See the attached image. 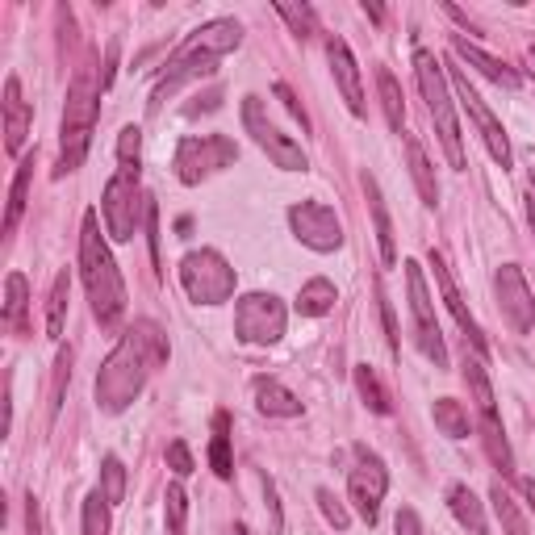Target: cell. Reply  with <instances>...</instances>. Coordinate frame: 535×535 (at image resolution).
<instances>
[{
  "mask_svg": "<svg viewBox=\"0 0 535 535\" xmlns=\"http://www.w3.org/2000/svg\"><path fill=\"white\" fill-rule=\"evenodd\" d=\"M168 339L164 331L155 327L151 318H138L134 327L122 335V343L109 352V360L101 364L97 372V406L105 414H122L134 406V398L143 393L147 377L159 368V364H168Z\"/></svg>",
  "mask_w": 535,
  "mask_h": 535,
  "instance_id": "obj_1",
  "label": "cell"
},
{
  "mask_svg": "<svg viewBox=\"0 0 535 535\" xmlns=\"http://www.w3.org/2000/svg\"><path fill=\"white\" fill-rule=\"evenodd\" d=\"M80 276H84V289L92 301V318H97L105 331H118V322L126 318V281H122L118 264H113L109 243L101 239L97 209H88L84 226H80Z\"/></svg>",
  "mask_w": 535,
  "mask_h": 535,
  "instance_id": "obj_2",
  "label": "cell"
},
{
  "mask_svg": "<svg viewBox=\"0 0 535 535\" xmlns=\"http://www.w3.org/2000/svg\"><path fill=\"white\" fill-rule=\"evenodd\" d=\"M101 76L92 67H80L72 88H67V109H63V151L55 164V180H63L67 172L84 168L88 147H92V126H97L101 113Z\"/></svg>",
  "mask_w": 535,
  "mask_h": 535,
  "instance_id": "obj_3",
  "label": "cell"
},
{
  "mask_svg": "<svg viewBox=\"0 0 535 535\" xmlns=\"http://www.w3.org/2000/svg\"><path fill=\"white\" fill-rule=\"evenodd\" d=\"M414 76H418V92H423V101H427L431 122L439 130V143H444L448 164L456 172H464V168H469V159H464L460 126H456V105H452V80L444 76V63L418 46V51H414Z\"/></svg>",
  "mask_w": 535,
  "mask_h": 535,
  "instance_id": "obj_4",
  "label": "cell"
},
{
  "mask_svg": "<svg viewBox=\"0 0 535 535\" xmlns=\"http://www.w3.org/2000/svg\"><path fill=\"white\" fill-rule=\"evenodd\" d=\"M180 285L197 306H222V301L235 297V268L226 264L222 251L201 247L180 260Z\"/></svg>",
  "mask_w": 535,
  "mask_h": 535,
  "instance_id": "obj_5",
  "label": "cell"
},
{
  "mask_svg": "<svg viewBox=\"0 0 535 535\" xmlns=\"http://www.w3.org/2000/svg\"><path fill=\"white\" fill-rule=\"evenodd\" d=\"M285 322H289V310H285V301L276 293H247V297H239V306H235V335L243 343H251V347L281 343Z\"/></svg>",
  "mask_w": 535,
  "mask_h": 535,
  "instance_id": "obj_6",
  "label": "cell"
},
{
  "mask_svg": "<svg viewBox=\"0 0 535 535\" xmlns=\"http://www.w3.org/2000/svg\"><path fill=\"white\" fill-rule=\"evenodd\" d=\"M406 289H410V314H414V339H418V352H423L435 368H448V347L444 335H439V322H435V301L427 293V276L418 268V260H406Z\"/></svg>",
  "mask_w": 535,
  "mask_h": 535,
  "instance_id": "obj_7",
  "label": "cell"
},
{
  "mask_svg": "<svg viewBox=\"0 0 535 535\" xmlns=\"http://www.w3.org/2000/svg\"><path fill=\"white\" fill-rule=\"evenodd\" d=\"M239 159V147L226 134H201V138H184L176 147V176L180 184H201L214 172L230 168Z\"/></svg>",
  "mask_w": 535,
  "mask_h": 535,
  "instance_id": "obj_8",
  "label": "cell"
},
{
  "mask_svg": "<svg viewBox=\"0 0 535 535\" xmlns=\"http://www.w3.org/2000/svg\"><path fill=\"white\" fill-rule=\"evenodd\" d=\"M243 126H247V134L255 138V147H260L281 172H306V168H310L306 151H301L289 134H281V130L268 122V109H264L260 97H243Z\"/></svg>",
  "mask_w": 535,
  "mask_h": 535,
  "instance_id": "obj_9",
  "label": "cell"
},
{
  "mask_svg": "<svg viewBox=\"0 0 535 535\" xmlns=\"http://www.w3.org/2000/svg\"><path fill=\"white\" fill-rule=\"evenodd\" d=\"M101 214H105V230L113 243H130L138 235V222L147 218V197L138 193V180L134 176H113L105 184V197H101Z\"/></svg>",
  "mask_w": 535,
  "mask_h": 535,
  "instance_id": "obj_10",
  "label": "cell"
},
{
  "mask_svg": "<svg viewBox=\"0 0 535 535\" xmlns=\"http://www.w3.org/2000/svg\"><path fill=\"white\" fill-rule=\"evenodd\" d=\"M385 490H389V469H385V460L377 452H368V448H356V464H352V473H347V498L356 502L360 510V519L372 527L381 515V502H385Z\"/></svg>",
  "mask_w": 535,
  "mask_h": 535,
  "instance_id": "obj_11",
  "label": "cell"
},
{
  "mask_svg": "<svg viewBox=\"0 0 535 535\" xmlns=\"http://www.w3.org/2000/svg\"><path fill=\"white\" fill-rule=\"evenodd\" d=\"M289 226H293L297 243H306L318 255L343 247V222H339L335 209L322 205V201H297V205H289Z\"/></svg>",
  "mask_w": 535,
  "mask_h": 535,
  "instance_id": "obj_12",
  "label": "cell"
},
{
  "mask_svg": "<svg viewBox=\"0 0 535 535\" xmlns=\"http://www.w3.org/2000/svg\"><path fill=\"white\" fill-rule=\"evenodd\" d=\"M452 88H456V97H460V109L473 118V126H477V134H481V143L490 147V155L498 159L502 168H510V138H506L502 122L490 113V105L481 101V92L469 84V76H464L460 67H452Z\"/></svg>",
  "mask_w": 535,
  "mask_h": 535,
  "instance_id": "obj_13",
  "label": "cell"
},
{
  "mask_svg": "<svg viewBox=\"0 0 535 535\" xmlns=\"http://www.w3.org/2000/svg\"><path fill=\"white\" fill-rule=\"evenodd\" d=\"M494 293H498V306H502V318L510 322V331L527 335L535 327V301H531L523 268L519 264H502L494 272Z\"/></svg>",
  "mask_w": 535,
  "mask_h": 535,
  "instance_id": "obj_14",
  "label": "cell"
},
{
  "mask_svg": "<svg viewBox=\"0 0 535 535\" xmlns=\"http://www.w3.org/2000/svg\"><path fill=\"white\" fill-rule=\"evenodd\" d=\"M431 268H435V285H439V293H444V306H448V310H452V318L460 322L464 339L473 343V352H477V356H485V335H481V327H477V318L469 314V306H464L456 276H452V268L444 264V255H439V251H431Z\"/></svg>",
  "mask_w": 535,
  "mask_h": 535,
  "instance_id": "obj_15",
  "label": "cell"
},
{
  "mask_svg": "<svg viewBox=\"0 0 535 535\" xmlns=\"http://www.w3.org/2000/svg\"><path fill=\"white\" fill-rule=\"evenodd\" d=\"M327 59H331V76L343 92L347 109L356 113V118H364V88H360V67L352 59V51H347L343 38H327Z\"/></svg>",
  "mask_w": 535,
  "mask_h": 535,
  "instance_id": "obj_16",
  "label": "cell"
},
{
  "mask_svg": "<svg viewBox=\"0 0 535 535\" xmlns=\"http://www.w3.org/2000/svg\"><path fill=\"white\" fill-rule=\"evenodd\" d=\"M243 46V26L239 21H230V17H218V21H205L201 30H193V38L184 42V51H201V55H230V51H239Z\"/></svg>",
  "mask_w": 535,
  "mask_h": 535,
  "instance_id": "obj_17",
  "label": "cell"
},
{
  "mask_svg": "<svg viewBox=\"0 0 535 535\" xmlns=\"http://www.w3.org/2000/svg\"><path fill=\"white\" fill-rule=\"evenodd\" d=\"M452 51H456V59H464L469 67H477L481 76H490L494 84H502V88H523V76L515 72L510 63H502V59H494L490 51H481L477 42H469L464 34H452Z\"/></svg>",
  "mask_w": 535,
  "mask_h": 535,
  "instance_id": "obj_18",
  "label": "cell"
},
{
  "mask_svg": "<svg viewBox=\"0 0 535 535\" xmlns=\"http://www.w3.org/2000/svg\"><path fill=\"white\" fill-rule=\"evenodd\" d=\"M30 122H34V109L21 101V80L9 76L5 80V151L9 155H21L26 134H30Z\"/></svg>",
  "mask_w": 535,
  "mask_h": 535,
  "instance_id": "obj_19",
  "label": "cell"
},
{
  "mask_svg": "<svg viewBox=\"0 0 535 535\" xmlns=\"http://www.w3.org/2000/svg\"><path fill=\"white\" fill-rule=\"evenodd\" d=\"M364 193H368V209H372V226H377L381 264L393 268V264H398V247H393V222H389V209H385V197H381L377 176H368V172H364Z\"/></svg>",
  "mask_w": 535,
  "mask_h": 535,
  "instance_id": "obj_20",
  "label": "cell"
},
{
  "mask_svg": "<svg viewBox=\"0 0 535 535\" xmlns=\"http://www.w3.org/2000/svg\"><path fill=\"white\" fill-rule=\"evenodd\" d=\"M255 406H260V414H268V418H297L301 414L297 393H289L272 377H255Z\"/></svg>",
  "mask_w": 535,
  "mask_h": 535,
  "instance_id": "obj_21",
  "label": "cell"
},
{
  "mask_svg": "<svg viewBox=\"0 0 535 535\" xmlns=\"http://www.w3.org/2000/svg\"><path fill=\"white\" fill-rule=\"evenodd\" d=\"M26 310H30V285H26V276L9 272V281H5V327L13 335H30Z\"/></svg>",
  "mask_w": 535,
  "mask_h": 535,
  "instance_id": "obj_22",
  "label": "cell"
},
{
  "mask_svg": "<svg viewBox=\"0 0 535 535\" xmlns=\"http://www.w3.org/2000/svg\"><path fill=\"white\" fill-rule=\"evenodd\" d=\"M406 164H410V176H414V184H418V197H423V205H439V184H435V172H431V159H427V151H423V143L410 134L406 138Z\"/></svg>",
  "mask_w": 535,
  "mask_h": 535,
  "instance_id": "obj_23",
  "label": "cell"
},
{
  "mask_svg": "<svg viewBox=\"0 0 535 535\" xmlns=\"http://www.w3.org/2000/svg\"><path fill=\"white\" fill-rule=\"evenodd\" d=\"M448 506H452L456 523L469 527L473 535H485V531H490V523H485V506H481V498L469 490V485H452V490H448Z\"/></svg>",
  "mask_w": 535,
  "mask_h": 535,
  "instance_id": "obj_24",
  "label": "cell"
},
{
  "mask_svg": "<svg viewBox=\"0 0 535 535\" xmlns=\"http://www.w3.org/2000/svg\"><path fill=\"white\" fill-rule=\"evenodd\" d=\"M30 184H34V155H26L17 164V176H13V189H9V209H5V235H13L21 214H26V201H30Z\"/></svg>",
  "mask_w": 535,
  "mask_h": 535,
  "instance_id": "obj_25",
  "label": "cell"
},
{
  "mask_svg": "<svg viewBox=\"0 0 535 535\" xmlns=\"http://www.w3.org/2000/svg\"><path fill=\"white\" fill-rule=\"evenodd\" d=\"M331 310H335V285L327 281V276H314V281L301 285V293H297V314L322 318V314H331Z\"/></svg>",
  "mask_w": 535,
  "mask_h": 535,
  "instance_id": "obj_26",
  "label": "cell"
},
{
  "mask_svg": "<svg viewBox=\"0 0 535 535\" xmlns=\"http://www.w3.org/2000/svg\"><path fill=\"white\" fill-rule=\"evenodd\" d=\"M481 444H485V456H490L502 477L515 473V456H510V444H506V431H502V418L490 414V418H481Z\"/></svg>",
  "mask_w": 535,
  "mask_h": 535,
  "instance_id": "obj_27",
  "label": "cell"
},
{
  "mask_svg": "<svg viewBox=\"0 0 535 535\" xmlns=\"http://www.w3.org/2000/svg\"><path fill=\"white\" fill-rule=\"evenodd\" d=\"M464 381H469V389H473V402H477L481 418L498 414V406H494V385H490V372H485V360H481V356H464Z\"/></svg>",
  "mask_w": 535,
  "mask_h": 535,
  "instance_id": "obj_28",
  "label": "cell"
},
{
  "mask_svg": "<svg viewBox=\"0 0 535 535\" xmlns=\"http://www.w3.org/2000/svg\"><path fill=\"white\" fill-rule=\"evenodd\" d=\"M377 88H381V109H385L389 130L402 134V126H406V101H402V84L393 80L389 67H377Z\"/></svg>",
  "mask_w": 535,
  "mask_h": 535,
  "instance_id": "obj_29",
  "label": "cell"
},
{
  "mask_svg": "<svg viewBox=\"0 0 535 535\" xmlns=\"http://www.w3.org/2000/svg\"><path fill=\"white\" fill-rule=\"evenodd\" d=\"M209 464H214V473L222 481L235 477V460H230V414L226 410L214 414V444H209Z\"/></svg>",
  "mask_w": 535,
  "mask_h": 535,
  "instance_id": "obj_30",
  "label": "cell"
},
{
  "mask_svg": "<svg viewBox=\"0 0 535 535\" xmlns=\"http://www.w3.org/2000/svg\"><path fill=\"white\" fill-rule=\"evenodd\" d=\"M490 502H494V515H498V523H502L506 535H531V531H527V519H523V510H519V502L510 498V490H506L502 481H494Z\"/></svg>",
  "mask_w": 535,
  "mask_h": 535,
  "instance_id": "obj_31",
  "label": "cell"
},
{
  "mask_svg": "<svg viewBox=\"0 0 535 535\" xmlns=\"http://www.w3.org/2000/svg\"><path fill=\"white\" fill-rule=\"evenodd\" d=\"M67 293H72V276L59 272V276H55V285H51V297H46V335H51V339H63Z\"/></svg>",
  "mask_w": 535,
  "mask_h": 535,
  "instance_id": "obj_32",
  "label": "cell"
},
{
  "mask_svg": "<svg viewBox=\"0 0 535 535\" xmlns=\"http://www.w3.org/2000/svg\"><path fill=\"white\" fill-rule=\"evenodd\" d=\"M352 377H356V393L364 398V406H368L372 414H389V410H393V402H389V393H385L381 377H377V372H372L368 364H356Z\"/></svg>",
  "mask_w": 535,
  "mask_h": 535,
  "instance_id": "obj_33",
  "label": "cell"
},
{
  "mask_svg": "<svg viewBox=\"0 0 535 535\" xmlns=\"http://www.w3.org/2000/svg\"><path fill=\"white\" fill-rule=\"evenodd\" d=\"M431 418H435V427L444 431L448 439H464V435H469V410H464L456 398H439L431 406Z\"/></svg>",
  "mask_w": 535,
  "mask_h": 535,
  "instance_id": "obj_34",
  "label": "cell"
},
{
  "mask_svg": "<svg viewBox=\"0 0 535 535\" xmlns=\"http://www.w3.org/2000/svg\"><path fill=\"white\" fill-rule=\"evenodd\" d=\"M118 172L122 176H143V130L138 126H126L118 134Z\"/></svg>",
  "mask_w": 535,
  "mask_h": 535,
  "instance_id": "obj_35",
  "label": "cell"
},
{
  "mask_svg": "<svg viewBox=\"0 0 535 535\" xmlns=\"http://www.w3.org/2000/svg\"><path fill=\"white\" fill-rule=\"evenodd\" d=\"M101 494L109 498V506L126 502V464L118 456H105L101 464Z\"/></svg>",
  "mask_w": 535,
  "mask_h": 535,
  "instance_id": "obj_36",
  "label": "cell"
},
{
  "mask_svg": "<svg viewBox=\"0 0 535 535\" xmlns=\"http://www.w3.org/2000/svg\"><path fill=\"white\" fill-rule=\"evenodd\" d=\"M84 535H109V498L101 490L84 498Z\"/></svg>",
  "mask_w": 535,
  "mask_h": 535,
  "instance_id": "obj_37",
  "label": "cell"
},
{
  "mask_svg": "<svg viewBox=\"0 0 535 535\" xmlns=\"http://www.w3.org/2000/svg\"><path fill=\"white\" fill-rule=\"evenodd\" d=\"M276 13L289 21V30H293L297 38L318 34V13H314L310 5H285V0H276Z\"/></svg>",
  "mask_w": 535,
  "mask_h": 535,
  "instance_id": "obj_38",
  "label": "cell"
},
{
  "mask_svg": "<svg viewBox=\"0 0 535 535\" xmlns=\"http://www.w3.org/2000/svg\"><path fill=\"white\" fill-rule=\"evenodd\" d=\"M164 519H168V535H184V519H189V498H184L180 485H168Z\"/></svg>",
  "mask_w": 535,
  "mask_h": 535,
  "instance_id": "obj_39",
  "label": "cell"
},
{
  "mask_svg": "<svg viewBox=\"0 0 535 535\" xmlns=\"http://www.w3.org/2000/svg\"><path fill=\"white\" fill-rule=\"evenodd\" d=\"M72 381V347L67 352H59V360H55V381H51V418L59 414V406H63V385Z\"/></svg>",
  "mask_w": 535,
  "mask_h": 535,
  "instance_id": "obj_40",
  "label": "cell"
},
{
  "mask_svg": "<svg viewBox=\"0 0 535 535\" xmlns=\"http://www.w3.org/2000/svg\"><path fill=\"white\" fill-rule=\"evenodd\" d=\"M318 498V510H322V515H327V523L335 527V531H347V523H352V515H347V506L331 494V490H318L314 494Z\"/></svg>",
  "mask_w": 535,
  "mask_h": 535,
  "instance_id": "obj_41",
  "label": "cell"
},
{
  "mask_svg": "<svg viewBox=\"0 0 535 535\" xmlns=\"http://www.w3.org/2000/svg\"><path fill=\"white\" fill-rule=\"evenodd\" d=\"M168 469L176 473V477H189L197 464H193V452H189V444H184V439H172L168 444Z\"/></svg>",
  "mask_w": 535,
  "mask_h": 535,
  "instance_id": "obj_42",
  "label": "cell"
},
{
  "mask_svg": "<svg viewBox=\"0 0 535 535\" xmlns=\"http://www.w3.org/2000/svg\"><path fill=\"white\" fill-rule=\"evenodd\" d=\"M377 301H381V322H385V339H389V347H393V356H398V352H402V331H398V314H393V306H389L385 289H377Z\"/></svg>",
  "mask_w": 535,
  "mask_h": 535,
  "instance_id": "obj_43",
  "label": "cell"
},
{
  "mask_svg": "<svg viewBox=\"0 0 535 535\" xmlns=\"http://www.w3.org/2000/svg\"><path fill=\"white\" fill-rule=\"evenodd\" d=\"M143 230H147V247H151V264L159 268L164 260H159V205L155 197H147V218H143Z\"/></svg>",
  "mask_w": 535,
  "mask_h": 535,
  "instance_id": "obj_44",
  "label": "cell"
},
{
  "mask_svg": "<svg viewBox=\"0 0 535 535\" xmlns=\"http://www.w3.org/2000/svg\"><path fill=\"white\" fill-rule=\"evenodd\" d=\"M276 101H285V109L293 113V122H301V130H310V118H306V109H301V101L293 97V88H289V84H276Z\"/></svg>",
  "mask_w": 535,
  "mask_h": 535,
  "instance_id": "obj_45",
  "label": "cell"
},
{
  "mask_svg": "<svg viewBox=\"0 0 535 535\" xmlns=\"http://www.w3.org/2000/svg\"><path fill=\"white\" fill-rule=\"evenodd\" d=\"M264 498H268V515H272V535H281V531H285V515H281V502H276L272 477H264Z\"/></svg>",
  "mask_w": 535,
  "mask_h": 535,
  "instance_id": "obj_46",
  "label": "cell"
},
{
  "mask_svg": "<svg viewBox=\"0 0 535 535\" xmlns=\"http://www.w3.org/2000/svg\"><path fill=\"white\" fill-rule=\"evenodd\" d=\"M398 535H423V519H418L410 506L398 510Z\"/></svg>",
  "mask_w": 535,
  "mask_h": 535,
  "instance_id": "obj_47",
  "label": "cell"
},
{
  "mask_svg": "<svg viewBox=\"0 0 535 535\" xmlns=\"http://www.w3.org/2000/svg\"><path fill=\"white\" fill-rule=\"evenodd\" d=\"M26 535H42V510H38V498L34 494L26 502Z\"/></svg>",
  "mask_w": 535,
  "mask_h": 535,
  "instance_id": "obj_48",
  "label": "cell"
},
{
  "mask_svg": "<svg viewBox=\"0 0 535 535\" xmlns=\"http://www.w3.org/2000/svg\"><path fill=\"white\" fill-rule=\"evenodd\" d=\"M113 72H118V42H109V55H105V67H101V88L113 84Z\"/></svg>",
  "mask_w": 535,
  "mask_h": 535,
  "instance_id": "obj_49",
  "label": "cell"
},
{
  "mask_svg": "<svg viewBox=\"0 0 535 535\" xmlns=\"http://www.w3.org/2000/svg\"><path fill=\"white\" fill-rule=\"evenodd\" d=\"M519 490H523V498H527V506L535 510V477H523V481H519Z\"/></svg>",
  "mask_w": 535,
  "mask_h": 535,
  "instance_id": "obj_50",
  "label": "cell"
},
{
  "mask_svg": "<svg viewBox=\"0 0 535 535\" xmlns=\"http://www.w3.org/2000/svg\"><path fill=\"white\" fill-rule=\"evenodd\" d=\"M364 17H372V21H385V9H381V5H368V0H364Z\"/></svg>",
  "mask_w": 535,
  "mask_h": 535,
  "instance_id": "obj_51",
  "label": "cell"
},
{
  "mask_svg": "<svg viewBox=\"0 0 535 535\" xmlns=\"http://www.w3.org/2000/svg\"><path fill=\"white\" fill-rule=\"evenodd\" d=\"M527 222H531V230H535V201H527Z\"/></svg>",
  "mask_w": 535,
  "mask_h": 535,
  "instance_id": "obj_52",
  "label": "cell"
},
{
  "mask_svg": "<svg viewBox=\"0 0 535 535\" xmlns=\"http://www.w3.org/2000/svg\"><path fill=\"white\" fill-rule=\"evenodd\" d=\"M527 63H531V67H535V46H531V51H527Z\"/></svg>",
  "mask_w": 535,
  "mask_h": 535,
  "instance_id": "obj_53",
  "label": "cell"
},
{
  "mask_svg": "<svg viewBox=\"0 0 535 535\" xmlns=\"http://www.w3.org/2000/svg\"><path fill=\"white\" fill-rule=\"evenodd\" d=\"M531 201H535V172H531Z\"/></svg>",
  "mask_w": 535,
  "mask_h": 535,
  "instance_id": "obj_54",
  "label": "cell"
},
{
  "mask_svg": "<svg viewBox=\"0 0 535 535\" xmlns=\"http://www.w3.org/2000/svg\"><path fill=\"white\" fill-rule=\"evenodd\" d=\"M235 535H247V527H235Z\"/></svg>",
  "mask_w": 535,
  "mask_h": 535,
  "instance_id": "obj_55",
  "label": "cell"
}]
</instances>
